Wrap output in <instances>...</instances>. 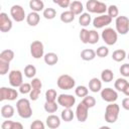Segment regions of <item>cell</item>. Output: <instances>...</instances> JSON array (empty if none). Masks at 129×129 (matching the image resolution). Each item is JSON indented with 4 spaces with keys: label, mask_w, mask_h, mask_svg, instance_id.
Returning a JSON list of instances; mask_svg holds the SVG:
<instances>
[{
    "label": "cell",
    "mask_w": 129,
    "mask_h": 129,
    "mask_svg": "<svg viewBox=\"0 0 129 129\" xmlns=\"http://www.w3.org/2000/svg\"><path fill=\"white\" fill-rule=\"evenodd\" d=\"M76 117L78 119L79 122H85L88 119V115H89V108L83 103L81 102L76 109Z\"/></svg>",
    "instance_id": "cell-14"
},
{
    "label": "cell",
    "mask_w": 129,
    "mask_h": 129,
    "mask_svg": "<svg viewBox=\"0 0 129 129\" xmlns=\"http://www.w3.org/2000/svg\"><path fill=\"white\" fill-rule=\"evenodd\" d=\"M44 127L45 125L40 120H34L30 125V129H44Z\"/></svg>",
    "instance_id": "cell-47"
},
{
    "label": "cell",
    "mask_w": 129,
    "mask_h": 129,
    "mask_svg": "<svg viewBox=\"0 0 129 129\" xmlns=\"http://www.w3.org/2000/svg\"><path fill=\"white\" fill-rule=\"evenodd\" d=\"M80 39H81V41L83 42V43H89L88 42V40H89V30L88 29H86L85 27L84 28H82L81 29V31H80Z\"/></svg>",
    "instance_id": "cell-41"
},
{
    "label": "cell",
    "mask_w": 129,
    "mask_h": 129,
    "mask_svg": "<svg viewBox=\"0 0 129 129\" xmlns=\"http://www.w3.org/2000/svg\"><path fill=\"white\" fill-rule=\"evenodd\" d=\"M127 57H128V59H129V53H128V55H127Z\"/></svg>",
    "instance_id": "cell-51"
},
{
    "label": "cell",
    "mask_w": 129,
    "mask_h": 129,
    "mask_svg": "<svg viewBox=\"0 0 129 129\" xmlns=\"http://www.w3.org/2000/svg\"><path fill=\"white\" fill-rule=\"evenodd\" d=\"M57 103L63 108H72L76 104V97L70 94H60L57 97Z\"/></svg>",
    "instance_id": "cell-11"
},
{
    "label": "cell",
    "mask_w": 129,
    "mask_h": 129,
    "mask_svg": "<svg viewBox=\"0 0 129 129\" xmlns=\"http://www.w3.org/2000/svg\"><path fill=\"white\" fill-rule=\"evenodd\" d=\"M30 54L33 58L38 59L44 55V46L40 40H34L30 44Z\"/></svg>",
    "instance_id": "cell-8"
},
{
    "label": "cell",
    "mask_w": 129,
    "mask_h": 129,
    "mask_svg": "<svg viewBox=\"0 0 129 129\" xmlns=\"http://www.w3.org/2000/svg\"><path fill=\"white\" fill-rule=\"evenodd\" d=\"M58 103L56 104V102L54 101V102H47V101H45V103H44V110H45V112H47V113H54V112H56L57 111V109H58Z\"/></svg>",
    "instance_id": "cell-31"
},
{
    "label": "cell",
    "mask_w": 129,
    "mask_h": 129,
    "mask_svg": "<svg viewBox=\"0 0 129 129\" xmlns=\"http://www.w3.org/2000/svg\"><path fill=\"white\" fill-rule=\"evenodd\" d=\"M30 84H31L32 89H40L41 90V88H42V83H41L40 79H38V78H33Z\"/></svg>",
    "instance_id": "cell-48"
},
{
    "label": "cell",
    "mask_w": 129,
    "mask_h": 129,
    "mask_svg": "<svg viewBox=\"0 0 129 129\" xmlns=\"http://www.w3.org/2000/svg\"><path fill=\"white\" fill-rule=\"evenodd\" d=\"M91 21H92V17H91V15H90L89 12H84L79 17V23L83 27L88 26L91 23Z\"/></svg>",
    "instance_id": "cell-29"
},
{
    "label": "cell",
    "mask_w": 129,
    "mask_h": 129,
    "mask_svg": "<svg viewBox=\"0 0 129 129\" xmlns=\"http://www.w3.org/2000/svg\"><path fill=\"white\" fill-rule=\"evenodd\" d=\"M52 2L54 4H57L61 8H68L71 4V0H52Z\"/></svg>",
    "instance_id": "cell-46"
},
{
    "label": "cell",
    "mask_w": 129,
    "mask_h": 129,
    "mask_svg": "<svg viewBox=\"0 0 129 129\" xmlns=\"http://www.w3.org/2000/svg\"><path fill=\"white\" fill-rule=\"evenodd\" d=\"M18 97V92L15 89L12 88H6V87H1L0 88V101H14Z\"/></svg>",
    "instance_id": "cell-10"
},
{
    "label": "cell",
    "mask_w": 129,
    "mask_h": 129,
    "mask_svg": "<svg viewBox=\"0 0 129 129\" xmlns=\"http://www.w3.org/2000/svg\"><path fill=\"white\" fill-rule=\"evenodd\" d=\"M75 117V112L72 108H64L60 113V118L64 122H71Z\"/></svg>",
    "instance_id": "cell-25"
},
{
    "label": "cell",
    "mask_w": 129,
    "mask_h": 129,
    "mask_svg": "<svg viewBox=\"0 0 129 129\" xmlns=\"http://www.w3.org/2000/svg\"><path fill=\"white\" fill-rule=\"evenodd\" d=\"M86 8L88 12L90 13H96V14H105L107 12L108 6L101 1L98 0H89L86 3Z\"/></svg>",
    "instance_id": "cell-3"
},
{
    "label": "cell",
    "mask_w": 129,
    "mask_h": 129,
    "mask_svg": "<svg viewBox=\"0 0 129 129\" xmlns=\"http://www.w3.org/2000/svg\"><path fill=\"white\" fill-rule=\"evenodd\" d=\"M112 22V18L108 14H100L99 16H96L93 19V25L95 28H103L107 25H109Z\"/></svg>",
    "instance_id": "cell-12"
},
{
    "label": "cell",
    "mask_w": 129,
    "mask_h": 129,
    "mask_svg": "<svg viewBox=\"0 0 129 129\" xmlns=\"http://www.w3.org/2000/svg\"><path fill=\"white\" fill-rule=\"evenodd\" d=\"M115 26H116V31L119 34L122 35L127 34L129 32V18L124 15L116 17Z\"/></svg>",
    "instance_id": "cell-6"
},
{
    "label": "cell",
    "mask_w": 129,
    "mask_h": 129,
    "mask_svg": "<svg viewBox=\"0 0 129 129\" xmlns=\"http://www.w3.org/2000/svg\"><path fill=\"white\" fill-rule=\"evenodd\" d=\"M32 90V87H31V84H28V83H22V85L19 87V92L23 95H26V94H29Z\"/></svg>",
    "instance_id": "cell-43"
},
{
    "label": "cell",
    "mask_w": 129,
    "mask_h": 129,
    "mask_svg": "<svg viewBox=\"0 0 129 129\" xmlns=\"http://www.w3.org/2000/svg\"><path fill=\"white\" fill-rule=\"evenodd\" d=\"M75 16H76V15H75L71 10H67V11H63V12L60 14L59 18H60V21L63 22V23H71V22L74 21Z\"/></svg>",
    "instance_id": "cell-28"
},
{
    "label": "cell",
    "mask_w": 129,
    "mask_h": 129,
    "mask_svg": "<svg viewBox=\"0 0 129 129\" xmlns=\"http://www.w3.org/2000/svg\"><path fill=\"white\" fill-rule=\"evenodd\" d=\"M107 12H108V15L113 19V18H116L119 16V9L116 5H110L108 6V9H107Z\"/></svg>",
    "instance_id": "cell-39"
},
{
    "label": "cell",
    "mask_w": 129,
    "mask_h": 129,
    "mask_svg": "<svg viewBox=\"0 0 129 129\" xmlns=\"http://www.w3.org/2000/svg\"><path fill=\"white\" fill-rule=\"evenodd\" d=\"M29 8L32 11L40 12L44 10V3L42 0H30L29 1Z\"/></svg>",
    "instance_id": "cell-24"
},
{
    "label": "cell",
    "mask_w": 129,
    "mask_h": 129,
    "mask_svg": "<svg viewBox=\"0 0 129 129\" xmlns=\"http://www.w3.org/2000/svg\"><path fill=\"white\" fill-rule=\"evenodd\" d=\"M43 17L45 19H48V20H51L53 19L55 16H56V10L54 8H51V7H48V8H45L43 10Z\"/></svg>",
    "instance_id": "cell-35"
},
{
    "label": "cell",
    "mask_w": 129,
    "mask_h": 129,
    "mask_svg": "<svg viewBox=\"0 0 129 129\" xmlns=\"http://www.w3.org/2000/svg\"><path fill=\"white\" fill-rule=\"evenodd\" d=\"M57 99V93L54 89H48L45 92V101L47 102H54Z\"/></svg>",
    "instance_id": "cell-36"
},
{
    "label": "cell",
    "mask_w": 129,
    "mask_h": 129,
    "mask_svg": "<svg viewBox=\"0 0 129 129\" xmlns=\"http://www.w3.org/2000/svg\"><path fill=\"white\" fill-rule=\"evenodd\" d=\"M101 98L108 103H114L118 99V93L112 88H105L101 90Z\"/></svg>",
    "instance_id": "cell-13"
},
{
    "label": "cell",
    "mask_w": 129,
    "mask_h": 129,
    "mask_svg": "<svg viewBox=\"0 0 129 129\" xmlns=\"http://www.w3.org/2000/svg\"><path fill=\"white\" fill-rule=\"evenodd\" d=\"M1 128L2 129H22L23 126L19 122H15V121H11L7 119L1 124Z\"/></svg>",
    "instance_id": "cell-23"
},
{
    "label": "cell",
    "mask_w": 129,
    "mask_h": 129,
    "mask_svg": "<svg viewBox=\"0 0 129 129\" xmlns=\"http://www.w3.org/2000/svg\"><path fill=\"white\" fill-rule=\"evenodd\" d=\"M114 78V73L112 72V70L110 69H105L102 71L101 73V80L105 83H110L111 81H113Z\"/></svg>",
    "instance_id": "cell-30"
},
{
    "label": "cell",
    "mask_w": 129,
    "mask_h": 129,
    "mask_svg": "<svg viewBox=\"0 0 129 129\" xmlns=\"http://www.w3.org/2000/svg\"><path fill=\"white\" fill-rule=\"evenodd\" d=\"M122 93L125 95V96H127V97H129V83L126 85V87L124 88V90L122 91Z\"/></svg>",
    "instance_id": "cell-50"
},
{
    "label": "cell",
    "mask_w": 129,
    "mask_h": 129,
    "mask_svg": "<svg viewBox=\"0 0 129 129\" xmlns=\"http://www.w3.org/2000/svg\"><path fill=\"white\" fill-rule=\"evenodd\" d=\"M14 51L12 49H4L0 53V60H4L7 62H10L14 58Z\"/></svg>",
    "instance_id": "cell-27"
},
{
    "label": "cell",
    "mask_w": 129,
    "mask_h": 129,
    "mask_svg": "<svg viewBox=\"0 0 129 129\" xmlns=\"http://www.w3.org/2000/svg\"><path fill=\"white\" fill-rule=\"evenodd\" d=\"M41 93V90L40 89H32L31 92L29 93V98L31 101H36L38 98H39V95Z\"/></svg>",
    "instance_id": "cell-44"
},
{
    "label": "cell",
    "mask_w": 129,
    "mask_h": 129,
    "mask_svg": "<svg viewBox=\"0 0 129 129\" xmlns=\"http://www.w3.org/2000/svg\"><path fill=\"white\" fill-rule=\"evenodd\" d=\"M12 28V20L8 17L5 12L0 13V31L1 32H8Z\"/></svg>",
    "instance_id": "cell-15"
},
{
    "label": "cell",
    "mask_w": 129,
    "mask_h": 129,
    "mask_svg": "<svg viewBox=\"0 0 129 129\" xmlns=\"http://www.w3.org/2000/svg\"><path fill=\"white\" fill-rule=\"evenodd\" d=\"M16 110L18 115L23 119H28L32 116V108L30 101L26 98H21L16 102Z\"/></svg>",
    "instance_id": "cell-1"
},
{
    "label": "cell",
    "mask_w": 129,
    "mask_h": 129,
    "mask_svg": "<svg viewBox=\"0 0 129 129\" xmlns=\"http://www.w3.org/2000/svg\"><path fill=\"white\" fill-rule=\"evenodd\" d=\"M9 84L13 88H19L23 83V76L19 70H13L8 75Z\"/></svg>",
    "instance_id": "cell-9"
},
{
    "label": "cell",
    "mask_w": 129,
    "mask_h": 129,
    "mask_svg": "<svg viewBox=\"0 0 129 129\" xmlns=\"http://www.w3.org/2000/svg\"><path fill=\"white\" fill-rule=\"evenodd\" d=\"M119 112H120V107L118 104L114 103H110L109 105H107L106 109H105V121L107 123L113 124L117 121L118 117H119Z\"/></svg>",
    "instance_id": "cell-2"
},
{
    "label": "cell",
    "mask_w": 129,
    "mask_h": 129,
    "mask_svg": "<svg viewBox=\"0 0 129 129\" xmlns=\"http://www.w3.org/2000/svg\"><path fill=\"white\" fill-rule=\"evenodd\" d=\"M127 84H128V82H127L126 79H124V78H119V79H117V80L115 81L114 87H115V89H116L117 91L122 92V91L124 90V88L126 87Z\"/></svg>",
    "instance_id": "cell-33"
},
{
    "label": "cell",
    "mask_w": 129,
    "mask_h": 129,
    "mask_svg": "<svg viewBox=\"0 0 129 129\" xmlns=\"http://www.w3.org/2000/svg\"><path fill=\"white\" fill-rule=\"evenodd\" d=\"M101 37L107 45H114L118 39V32L111 27H107L102 31Z\"/></svg>",
    "instance_id": "cell-5"
},
{
    "label": "cell",
    "mask_w": 129,
    "mask_h": 129,
    "mask_svg": "<svg viewBox=\"0 0 129 129\" xmlns=\"http://www.w3.org/2000/svg\"><path fill=\"white\" fill-rule=\"evenodd\" d=\"M99 38H100V35L96 30H94V29L89 30V40H88V42L90 44H96L99 41Z\"/></svg>",
    "instance_id": "cell-37"
},
{
    "label": "cell",
    "mask_w": 129,
    "mask_h": 129,
    "mask_svg": "<svg viewBox=\"0 0 129 129\" xmlns=\"http://www.w3.org/2000/svg\"><path fill=\"white\" fill-rule=\"evenodd\" d=\"M96 54L99 56V57H106L108 54H109V48L105 45H101L97 48L96 50Z\"/></svg>",
    "instance_id": "cell-40"
},
{
    "label": "cell",
    "mask_w": 129,
    "mask_h": 129,
    "mask_svg": "<svg viewBox=\"0 0 129 129\" xmlns=\"http://www.w3.org/2000/svg\"><path fill=\"white\" fill-rule=\"evenodd\" d=\"M75 94H76L77 97L84 98L87 95H89V90H88V88L86 86H78L75 89Z\"/></svg>",
    "instance_id": "cell-34"
},
{
    "label": "cell",
    "mask_w": 129,
    "mask_h": 129,
    "mask_svg": "<svg viewBox=\"0 0 129 129\" xmlns=\"http://www.w3.org/2000/svg\"><path fill=\"white\" fill-rule=\"evenodd\" d=\"M43 59L47 66H54L58 61V55L55 52H47L43 55Z\"/></svg>",
    "instance_id": "cell-20"
},
{
    "label": "cell",
    "mask_w": 129,
    "mask_h": 129,
    "mask_svg": "<svg viewBox=\"0 0 129 129\" xmlns=\"http://www.w3.org/2000/svg\"><path fill=\"white\" fill-rule=\"evenodd\" d=\"M36 75V68L33 64H27L24 68V76L28 79H33Z\"/></svg>",
    "instance_id": "cell-32"
},
{
    "label": "cell",
    "mask_w": 129,
    "mask_h": 129,
    "mask_svg": "<svg viewBox=\"0 0 129 129\" xmlns=\"http://www.w3.org/2000/svg\"><path fill=\"white\" fill-rule=\"evenodd\" d=\"M70 10L75 14V15H81L84 11V5L81 1H78V0H75L73 2H71L70 4Z\"/></svg>",
    "instance_id": "cell-18"
},
{
    "label": "cell",
    "mask_w": 129,
    "mask_h": 129,
    "mask_svg": "<svg viewBox=\"0 0 129 129\" xmlns=\"http://www.w3.org/2000/svg\"><path fill=\"white\" fill-rule=\"evenodd\" d=\"M46 126L50 129H56L60 126V118L54 114H51L49 116H47L46 120Z\"/></svg>",
    "instance_id": "cell-16"
},
{
    "label": "cell",
    "mask_w": 129,
    "mask_h": 129,
    "mask_svg": "<svg viewBox=\"0 0 129 129\" xmlns=\"http://www.w3.org/2000/svg\"><path fill=\"white\" fill-rule=\"evenodd\" d=\"M82 102H83L89 109L95 107V105H96V99H95L93 96H90V95H87L86 97H84Z\"/></svg>",
    "instance_id": "cell-38"
},
{
    "label": "cell",
    "mask_w": 129,
    "mask_h": 129,
    "mask_svg": "<svg viewBox=\"0 0 129 129\" xmlns=\"http://www.w3.org/2000/svg\"><path fill=\"white\" fill-rule=\"evenodd\" d=\"M10 15L12 17V19L16 22H21L24 19H26V14H25V10L21 5H13L10 8Z\"/></svg>",
    "instance_id": "cell-7"
},
{
    "label": "cell",
    "mask_w": 129,
    "mask_h": 129,
    "mask_svg": "<svg viewBox=\"0 0 129 129\" xmlns=\"http://www.w3.org/2000/svg\"><path fill=\"white\" fill-rule=\"evenodd\" d=\"M126 57H127V53H126V51L124 49H116L112 53V59L117 61V62L123 61Z\"/></svg>",
    "instance_id": "cell-26"
},
{
    "label": "cell",
    "mask_w": 129,
    "mask_h": 129,
    "mask_svg": "<svg viewBox=\"0 0 129 129\" xmlns=\"http://www.w3.org/2000/svg\"><path fill=\"white\" fill-rule=\"evenodd\" d=\"M96 51L92 48H86V49H83L82 52H81V58L83 60H86V61H90V60H93L95 57H96Z\"/></svg>",
    "instance_id": "cell-22"
},
{
    "label": "cell",
    "mask_w": 129,
    "mask_h": 129,
    "mask_svg": "<svg viewBox=\"0 0 129 129\" xmlns=\"http://www.w3.org/2000/svg\"><path fill=\"white\" fill-rule=\"evenodd\" d=\"M119 71H120V74H121L123 77L128 78V77H129V63H123V64L120 67Z\"/></svg>",
    "instance_id": "cell-45"
},
{
    "label": "cell",
    "mask_w": 129,
    "mask_h": 129,
    "mask_svg": "<svg viewBox=\"0 0 129 129\" xmlns=\"http://www.w3.org/2000/svg\"><path fill=\"white\" fill-rule=\"evenodd\" d=\"M9 68H10V62L4 61V60H0V75L1 76L6 75L8 73V71H9Z\"/></svg>",
    "instance_id": "cell-42"
},
{
    "label": "cell",
    "mask_w": 129,
    "mask_h": 129,
    "mask_svg": "<svg viewBox=\"0 0 129 129\" xmlns=\"http://www.w3.org/2000/svg\"><path fill=\"white\" fill-rule=\"evenodd\" d=\"M56 85L61 90H72L76 86V81L72 76L64 74L58 77L56 81Z\"/></svg>",
    "instance_id": "cell-4"
},
{
    "label": "cell",
    "mask_w": 129,
    "mask_h": 129,
    "mask_svg": "<svg viewBox=\"0 0 129 129\" xmlns=\"http://www.w3.org/2000/svg\"><path fill=\"white\" fill-rule=\"evenodd\" d=\"M39 21H40V16H39L38 12L31 11L26 16V22L30 26H36L39 23Z\"/></svg>",
    "instance_id": "cell-17"
},
{
    "label": "cell",
    "mask_w": 129,
    "mask_h": 129,
    "mask_svg": "<svg viewBox=\"0 0 129 129\" xmlns=\"http://www.w3.org/2000/svg\"><path fill=\"white\" fill-rule=\"evenodd\" d=\"M102 89V82L98 78H93L89 82V90L93 93H98Z\"/></svg>",
    "instance_id": "cell-19"
},
{
    "label": "cell",
    "mask_w": 129,
    "mask_h": 129,
    "mask_svg": "<svg viewBox=\"0 0 129 129\" xmlns=\"http://www.w3.org/2000/svg\"><path fill=\"white\" fill-rule=\"evenodd\" d=\"M122 107H123L125 110L129 111V97L124 98V99L122 100Z\"/></svg>",
    "instance_id": "cell-49"
},
{
    "label": "cell",
    "mask_w": 129,
    "mask_h": 129,
    "mask_svg": "<svg viewBox=\"0 0 129 129\" xmlns=\"http://www.w3.org/2000/svg\"><path fill=\"white\" fill-rule=\"evenodd\" d=\"M0 112H1V116L3 118L10 119V118L13 117V115L15 113V110H14V108L11 105H4V106L1 107Z\"/></svg>",
    "instance_id": "cell-21"
}]
</instances>
